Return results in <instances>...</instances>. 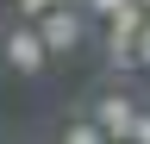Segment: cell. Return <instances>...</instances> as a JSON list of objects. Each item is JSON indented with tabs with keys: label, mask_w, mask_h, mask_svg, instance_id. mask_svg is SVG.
I'll list each match as a JSON object with an SVG mask.
<instances>
[{
	"label": "cell",
	"mask_w": 150,
	"mask_h": 144,
	"mask_svg": "<svg viewBox=\"0 0 150 144\" xmlns=\"http://www.w3.org/2000/svg\"><path fill=\"white\" fill-rule=\"evenodd\" d=\"M94 113V125H100L106 138H131V113H138V106H131V94H119V88H106L100 100L88 106Z\"/></svg>",
	"instance_id": "obj_2"
},
{
	"label": "cell",
	"mask_w": 150,
	"mask_h": 144,
	"mask_svg": "<svg viewBox=\"0 0 150 144\" xmlns=\"http://www.w3.org/2000/svg\"><path fill=\"white\" fill-rule=\"evenodd\" d=\"M119 6H125V0H81V13H94V19H112Z\"/></svg>",
	"instance_id": "obj_6"
},
{
	"label": "cell",
	"mask_w": 150,
	"mask_h": 144,
	"mask_svg": "<svg viewBox=\"0 0 150 144\" xmlns=\"http://www.w3.org/2000/svg\"><path fill=\"white\" fill-rule=\"evenodd\" d=\"M131 57H138V69H150V19L138 25V38H131Z\"/></svg>",
	"instance_id": "obj_5"
},
{
	"label": "cell",
	"mask_w": 150,
	"mask_h": 144,
	"mask_svg": "<svg viewBox=\"0 0 150 144\" xmlns=\"http://www.w3.org/2000/svg\"><path fill=\"white\" fill-rule=\"evenodd\" d=\"M6 63L19 69V75H38V69L50 63V50H44V38H38V25H31V19L6 38Z\"/></svg>",
	"instance_id": "obj_3"
},
{
	"label": "cell",
	"mask_w": 150,
	"mask_h": 144,
	"mask_svg": "<svg viewBox=\"0 0 150 144\" xmlns=\"http://www.w3.org/2000/svg\"><path fill=\"white\" fill-rule=\"evenodd\" d=\"M63 138H69V144H100L106 132H100V125H94V119H75V125H69Z\"/></svg>",
	"instance_id": "obj_4"
},
{
	"label": "cell",
	"mask_w": 150,
	"mask_h": 144,
	"mask_svg": "<svg viewBox=\"0 0 150 144\" xmlns=\"http://www.w3.org/2000/svg\"><path fill=\"white\" fill-rule=\"evenodd\" d=\"M38 38H44L50 57H69L75 44H81V31H88V13H81V0H63V6H50V13H38Z\"/></svg>",
	"instance_id": "obj_1"
},
{
	"label": "cell",
	"mask_w": 150,
	"mask_h": 144,
	"mask_svg": "<svg viewBox=\"0 0 150 144\" xmlns=\"http://www.w3.org/2000/svg\"><path fill=\"white\" fill-rule=\"evenodd\" d=\"M144 13H150V0H144Z\"/></svg>",
	"instance_id": "obj_9"
},
{
	"label": "cell",
	"mask_w": 150,
	"mask_h": 144,
	"mask_svg": "<svg viewBox=\"0 0 150 144\" xmlns=\"http://www.w3.org/2000/svg\"><path fill=\"white\" fill-rule=\"evenodd\" d=\"M131 138H138V144H150V113H144V106L131 113Z\"/></svg>",
	"instance_id": "obj_7"
},
{
	"label": "cell",
	"mask_w": 150,
	"mask_h": 144,
	"mask_svg": "<svg viewBox=\"0 0 150 144\" xmlns=\"http://www.w3.org/2000/svg\"><path fill=\"white\" fill-rule=\"evenodd\" d=\"M50 6H63V0H19V13H25V19H38V13H50Z\"/></svg>",
	"instance_id": "obj_8"
}]
</instances>
